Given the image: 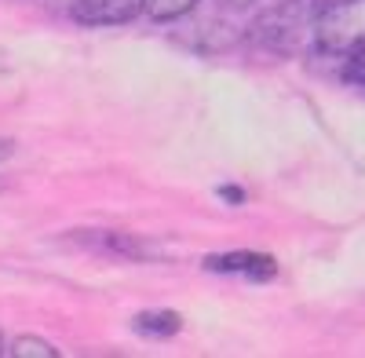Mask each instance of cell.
Wrapping results in <instances>:
<instances>
[{"instance_id": "cell-1", "label": "cell", "mask_w": 365, "mask_h": 358, "mask_svg": "<svg viewBox=\"0 0 365 358\" xmlns=\"http://www.w3.org/2000/svg\"><path fill=\"white\" fill-rule=\"evenodd\" d=\"M325 0H282L278 8L256 19L252 41L270 55H296L307 41H314V29L322 19Z\"/></svg>"}, {"instance_id": "cell-3", "label": "cell", "mask_w": 365, "mask_h": 358, "mask_svg": "<svg viewBox=\"0 0 365 358\" xmlns=\"http://www.w3.org/2000/svg\"><path fill=\"white\" fill-rule=\"evenodd\" d=\"M146 11V0H70V19L81 26H125Z\"/></svg>"}, {"instance_id": "cell-9", "label": "cell", "mask_w": 365, "mask_h": 358, "mask_svg": "<svg viewBox=\"0 0 365 358\" xmlns=\"http://www.w3.org/2000/svg\"><path fill=\"white\" fill-rule=\"evenodd\" d=\"M220 194H223V198H230L234 205H241V201H245V190H237V187H223Z\"/></svg>"}, {"instance_id": "cell-12", "label": "cell", "mask_w": 365, "mask_h": 358, "mask_svg": "<svg viewBox=\"0 0 365 358\" xmlns=\"http://www.w3.org/2000/svg\"><path fill=\"white\" fill-rule=\"evenodd\" d=\"M0 351H4V340H0Z\"/></svg>"}, {"instance_id": "cell-4", "label": "cell", "mask_w": 365, "mask_h": 358, "mask_svg": "<svg viewBox=\"0 0 365 358\" xmlns=\"http://www.w3.org/2000/svg\"><path fill=\"white\" fill-rule=\"evenodd\" d=\"M205 267H208V271H220V275H245L252 282H270L274 275H278L274 256H263V252H223V256H208Z\"/></svg>"}, {"instance_id": "cell-8", "label": "cell", "mask_w": 365, "mask_h": 358, "mask_svg": "<svg viewBox=\"0 0 365 358\" xmlns=\"http://www.w3.org/2000/svg\"><path fill=\"white\" fill-rule=\"evenodd\" d=\"M347 81L365 88V44H361V48H358V51L347 58Z\"/></svg>"}, {"instance_id": "cell-7", "label": "cell", "mask_w": 365, "mask_h": 358, "mask_svg": "<svg viewBox=\"0 0 365 358\" xmlns=\"http://www.w3.org/2000/svg\"><path fill=\"white\" fill-rule=\"evenodd\" d=\"M8 354H15V358H26V354H37V358H55L58 351H55L48 340H41V337H19V340L8 347Z\"/></svg>"}, {"instance_id": "cell-5", "label": "cell", "mask_w": 365, "mask_h": 358, "mask_svg": "<svg viewBox=\"0 0 365 358\" xmlns=\"http://www.w3.org/2000/svg\"><path fill=\"white\" fill-rule=\"evenodd\" d=\"M132 325L143 337H172V333H179L182 318L175 311H143V314H135Z\"/></svg>"}, {"instance_id": "cell-6", "label": "cell", "mask_w": 365, "mask_h": 358, "mask_svg": "<svg viewBox=\"0 0 365 358\" xmlns=\"http://www.w3.org/2000/svg\"><path fill=\"white\" fill-rule=\"evenodd\" d=\"M197 0H146V15L158 19V22H172V19H182Z\"/></svg>"}, {"instance_id": "cell-11", "label": "cell", "mask_w": 365, "mask_h": 358, "mask_svg": "<svg viewBox=\"0 0 365 358\" xmlns=\"http://www.w3.org/2000/svg\"><path fill=\"white\" fill-rule=\"evenodd\" d=\"M223 4H230V8H249L252 0H223Z\"/></svg>"}, {"instance_id": "cell-2", "label": "cell", "mask_w": 365, "mask_h": 358, "mask_svg": "<svg viewBox=\"0 0 365 358\" xmlns=\"http://www.w3.org/2000/svg\"><path fill=\"white\" fill-rule=\"evenodd\" d=\"M365 44V0H332L322 8L314 48L329 58H351Z\"/></svg>"}, {"instance_id": "cell-10", "label": "cell", "mask_w": 365, "mask_h": 358, "mask_svg": "<svg viewBox=\"0 0 365 358\" xmlns=\"http://www.w3.org/2000/svg\"><path fill=\"white\" fill-rule=\"evenodd\" d=\"M11 150H15V146H11V139H0V165H4V161L11 158Z\"/></svg>"}]
</instances>
